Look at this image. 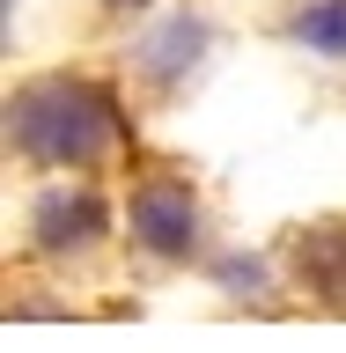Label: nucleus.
Listing matches in <instances>:
<instances>
[{
  "instance_id": "1",
  "label": "nucleus",
  "mask_w": 346,
  "mask_h": 353,
  "mask_svg": "<svg viewBox=\"0 0 346 353\" xmlns=\"http://www.w3.org/2000/svg\"><path fill=\"white\" fill-rule=\"evenodd\" d=\"M118 140V103L88 74H30L22 88H8V148L37 170H96Z\"/></svg>"
},
{
  "instance_id": "2",
  "label": "nucleus",
  "mask_w": 346,
  "mask_h": 353,
  "mask_svg": "<svg viewBox=\"0 0 346 353\" xmlns=\"http://www.w3.org/2000/svg\"><path fill=\"white\" fill-rule=\"evenodd\" d=\"M126 236L133 250H148V258L177 265L199 250V192L184 176H140L126 192Z\"/></svg>"
},
{
  "instance_id": "3",
  "label": "nucleus",
  "mask_w": 346,
  "mask_h": 353,
  "mask_svg": "<svg viewBox=\"0 0 346 353\" xmlns=\"http://www.w3.org/2000/svg\"><path fill=\"white\" fill-rule=\"evenodd\" d=\"M104 228H110V214L88 184H52V192L30 199V243L44 258H81V250L104 243Z\"/></svg>"
},
{
  "instance_id": "4",
  "label": "nucleus",
  "mask_w": 346,
  "mask_h": 353,
  "mask_svg": "<svg viewBox=\"0 0 346 353\" xmlns=\"http://www.w3.org/2000/svg\"><path fill=\"white\" fill-rule=\"evenodd\" d=\"M206 52V22H192V15H170L162 30H155L148 44H140V66H148L155 81H177L184 66Z\"/></svg>"
},
{
  "instance_id": "5",
  "label": "nucleus",
  "mask_w": 346,
  "mask_h": 353,
  "mask_svg": "<svg viewBox=\"0 0 346 353\" xmlns=\"http://www.w3.org/2000/svg\"><path fill=\"white\" fill-rule=\"evenodd\" d=\"M287 37L302 52H325V59H346V0H302L287 15Z\"/></svg>"
},
{
  "instance_id": "6",
  "label": "nucleus",
  "mask_w": 346,
  "mask_h": 353,
  "mask_svg": "<svg viewBox=\"0 0 346 353\" xmlns=\"http://www.w3.org/2000/svg\"><path fill=\"white\" fill-rule=\"evenodd\" d=\"M110 15H140V8H155V0H104Z\"/></svg>"
}]
</instances>
